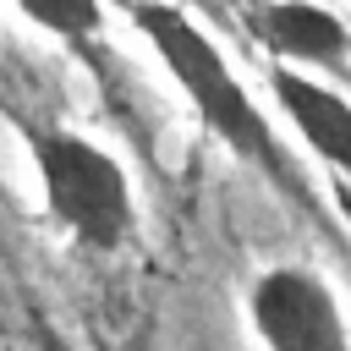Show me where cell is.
Instances as JSON below:
<instances>
[{
	"label": "cell",
	"instance_id": "6da1fadb",
	"mask_svg": "<svg viewBox=\"0 0 351 351\" xmlns=\"http://www.w3.org/2000/svg\"><path fill=\"white\" fill-rule=\"evenodd\" d=\"M132 22H137L143 38L159 49V60L170 66V77L181 82V93L192 99V110L203 115V126H208L225 148H236L247 165H258L280 192L307 197L302 181L291 176V159L280 154L269 121L258 115V104L247 99V88L230 77V66L219 60V49L192 27V16L176 11V5H159V0H143V5L132 11Z\"/></svg>",
	"mask_w": 351,
	"mask_h": 351
},
{
	"label": "cell",
	"instance_id": "7a4b0ae2",
	"mask_svg": "<svg viewBox=\"0 0 351 351\" xmlns=\"http://www.w3.org/2000/svg\"><path fill=\"white\" fill-rule=\"evenodd\" d=\"M33 159L44 176V197L49 214L88 247H121L132 230V192L121 165L71 137V132H33Z\"/></svg>",
	"mask_w": 351,
	"mask_h": 351
},
{
	"label": "cell",
	"instance_id": "3957f363",
	"mask_svg": "<svg viewBox=\"0 0 351 351\" xmlns=\"http://www.w3.org/2000/svg\"><path fill=\"white\" fill-rule=\"evenodd\" d=\"M252 324L280 351H335V346H346V324L335 313V296L302 269H274V274L258 280Z\"/></svg>",
	"mask_w": 351,
	"mask_h": 351
},
{
	"label": "cell",
	"instance_id": "277c9868",
	"mask_svg": "<svg viewBox=\"0 0 351 351\" xmlns=\"http://www.w3.org/2000/svg\"><path fill=\"white\" fill-rule=\"evenodd\" d=\"M252 27L269 38L274 55H291V60H307V66H346V27L313 5V0H274L252 16Z\"/></svg>",
	"mask_w": 351,
	"mask_h": 351
},
{
	"label": "cell",
	"instance_id": "5b68a950",
	"mask_svg": "<svg viewBox=\"0 0 351 351\" xmlns=\"http://www.w3.org/2000/svg\"><path fill=\"white\" fill-rule=\"evenodd\" d=\"M274 99L280 110L296 121V132L307 137V148H318L335 170L351 176V104L296 71H274Z\"/></svg>",
	"mask_w": 351,
	"mask_h": 351
},
{
	"label": "cell",
	"instance_id": "8992f818",
	"mask_svg": "<svg viewBox=\"0 0 351 351\" xmlns=\"http://www.w3.org/2000/svg\"><path fill=\"white\" fill-rule=\"evenodd\" d=\"M38 27L60 33V38H88L99 33V0H16Z\"/></svg>",
	"mask_w": 351,
	"mask_h": 351
}]
</instances>
